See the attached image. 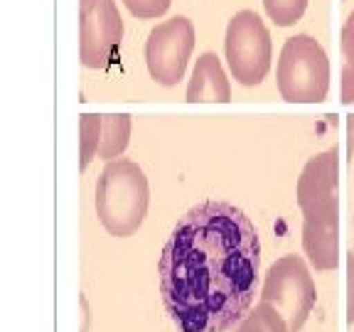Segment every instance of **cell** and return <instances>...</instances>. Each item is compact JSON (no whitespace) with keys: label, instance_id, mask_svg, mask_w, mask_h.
<instances>
[{"label":"cell","instance_id":"277c9868","mask_svg":"<svg viewBox=\"0 0 354 332\" xmlns=\"http://www.w3.org/2000/svg\"><path fill=\"white\" fill-rule=\"evenodd\" d=\"M278 91L288 104H320L330 91V59L313 35H293L278 57Z\"/></svg>","mask_w":354,"mask_h":332},{"label":"cell","instance_id":"e0dca14e","mask_svg":"<svg viewBox=\"0 0 354 332\" xmlns=\"http://www.w3.org/2000/svg\"><path fill=\"white\" fill-rule=\"evenodd\" d=\"M352 227H354V214H352Z\"/></svg>","mask_w":354,"mask_h":332},{"label":"cell","instance_id":"ac0fdd59","mask_svg":"<svg viewBox=\"0 0 354 332\" xmlns=\"http://www.w3.org/2000/svg\"><path fill=\"white\" fill-rule=\"evenodd\" d=\"M352 251H354V246H352Z\"/></svg>","mask_w":354,"mask_h":332},{"label":"cell","instance_id":"ba28073f","mask_svg":"<svg viewBox=\"0 0 354 332\" xmlns=\"http://www.w3.org/2000/svg\"><path fill=\"white\" fill-rule=\"evenodd\" d=\"M123 39L116 0H79V59L86 69H106Z\"/></svg>","mask_w":354,"mask_h":332},{"label":"cell","instance_id":"9c48e42d","mask_svg":"<svg viewBox=\"0 0 354 332\" xmlns=\"http://www.w3.org/2000/svg\"><path fill=\"white\" fill-rule=\"evenodd\" d=\"M185 101H189V104H207V101L229 104L232 101V86H229L227 72H224V66L214 52H202L197 57Z\"/></svg>","mask_w":354,"mask_h":332},{"label":"cell","instance_id":"9a60e30c","mask_svg":"<svg viewBox=\"0 0 354 332\" xmlns=\"http://www.w3.org/2000/svg\"><path fill=\"white\" fill-rule=\"evenodd\" d=\"M126 8L131 10V15H136L138 20H155L167 12V8L172 6V0H123Z\"/></svg>","mask_w":354,"mask_h":332},{"label":"cell","instance_id":"7a4b0ae2","mask_svg":"<svg viewBox=\"0 0 354 332\" xmlns=\"http://www.w3.org/2000/svg\"><path fill=\"white\" fill-rule=\"evenodd\" d=\"M298 207L303 212V251L315 271L339 264V150L313 155L298 177Z\"/></svg>","mask_w":354,"mask_h":332},{"label":"cell","instance_id":"30bf717a","mask_svg":"<svg viewBox=\"0 0 354 332\" xmlns=\"http://www.w3.org/2000/svg\"><path fill=\"white\" fill-rule=\"evenodd\" d=\"M104 118V131H101V148L99 158L106 160H116L121 158L123 150L128 148L131 138V116L128 113H101Z\"/></svg>","mask_w":354,"mask_h":332},{"label":"cell","instance_id":"5b68a950","mask_svg":"<svg viewBox=\"0 0 354 332\" xmlns=\"http://www.w3.org/2000/svg\"><path fill=\"white\" fill-rule=\"evenodd\" d=\"M261 300L273 305L286 317L290 332L303 330L317 300L315 281L310 276L305 261L295 254L281 256L266 273Z\"/></svg>","mask_w":354,"mask_h":332},{"label":"cell","instance_id":"3957f363","mask_svg":"<svg viewBox=\"0 0 354 332\" xmlns=\"http://www.w3.org/2000/svg\"><path fill=\"white\" fill-rule=\"evenodd\" d=\"M150 205L148 177L128 158L109 160L96 183V216L111 237L126 239L143 227Z\"/></svg>","mask_w":354,"mask_h":332},{"label":"cell","instance_id":"52a82bcc","mask_svg":"<svg viewBox=\"0 0 354 332\" xmlns=\"http://www.w3.org/2000/svg\"><path fill=\"white\" fill-rule=\"evenodd\" d=\"M194 50V25L189 17L175 15L150 30L145 39V64L158 86L172 89L185 77Z\"/></svg>","mask_w":354,"mask_h":332},{"label":"cell","instance_id":"7c38bea8","mask_svg":"<svg viewBox=\"0 0 354 332\" xmlns=\"http://www.w3.org/2000/svg\"><path fill=\"white\" fill-rule=\"evenodd\" d=\"M101 131H104V118L101 113H82L79 118V148H82V160H79V170H86L88 163L94 160V155L101 148Z\"/></svg>","mask_w":354,"mask_h":332},{"label":"cell","instance_id":"8992f818","mask_svg":"<svg viewBox=\"0 0 354 332\" xmlns=\"http://www.w3.org/2000/svg\"><path fill=\"white\" fill-rule=\"evenodd\" d=\"M227 62L241 86H259L271 69V33L254 10H239L227 25Z\"/></svg>","mask_w":354,"mask_h":332},{"label":"cell","instance_id":"2e32d148","mask_svg":"<svg viewBox=\"0 0 354 332\" xmlns=\"http://www.w3.org/2000/svg\"><path fill=\"white\" fill-rule=\"evenodd\" d=\"M347 322L354 325V251L347 254Z\"/></svg>","mask_w":354,"mask_h":332},{"label":"cell","instance_id":"8fae6325","mask_svg":"<svg viewBox=\"0 0 354 332\" xmlns=\"http://www.w3.org/2000/svg\"><path fill=\"white\" fill-rule=\"evenodd\" d=\"M234 332H290V327L273 305L261 300L251 313L243 315V320L234 327Z\"/></svg>","mask_w":354,"mask_h":332},{"label":"cell","instance_id":"6da1fadb","mask_svg":"<svg viewBox=\"0 0 354 332\" xmlns=\"http://www.w3.org/2000/svg\"><path fill=\"white\" fill-rule=\"evenodd\" d=\"M158 273L167 315L183 332L234 330L261 276L259 229L229 202H199L175 224Z\"/></svg>","mask_w":354,"mask_h":332},{"label":"cell","instance_id":"5bb4252c","mask_svg":"<svg viewBox=\"0 0 354 332\" xmlns=\"http://www.w3.org/2000/svg\"><path fill=\"white\" fill-rule=\"evenodd\" d=\"M263 8L276 28H290L305 15L308 0H263Z\"/></svg>","mask_w":354,"mask_h":332},{"label":"cell","instance_id":"4fadbf2b","mask_svg":"<svg viewBox=\"0 0 354 332\" xmlns=\"http://www.w3.org/2000/svg\"><path fill=\"white\" fill-rule=\"evenodd\" d=\"M342 101L352 104L354 101V10L347 15L342 25Z\"/></svg>","mask_w":354,"mask_h":332}]
</instances>
